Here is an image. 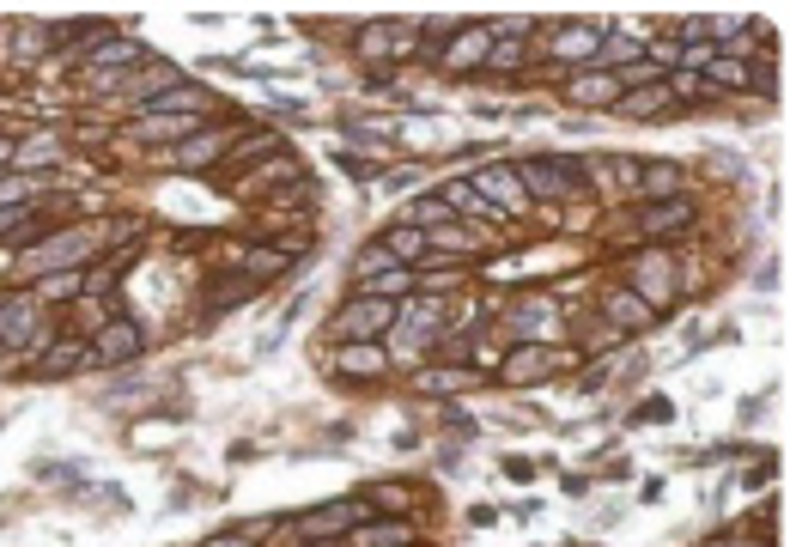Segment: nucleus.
<instances>
[{
	"label": "nucleus",
	"instance_id": "f257e3e1",
	"mask_svg": "<svg viewBox=\"0 0 790 547\" xmlns=\"http://www.w3.org/2000/svg\"><path fill=\"white\" fill-rule=\"evenodd\" d=\"M517 189L535 201H560V195H578L584 177H578V159H529L517 165Z\"/></svg>",
	"mask_w": 790,
	"mask_h": 547
},
{
	"label": "nucleus",
	"instance_id": "f03ea898",
	"mask_svg": "<svg viewBox=\"0 0 790 547\" xmlns=\"http://www.w3.org/2000/svg\"><path fill=\"white\" fill-rule=\"evenodd\" d=\"M389 323H395V304H389V298H359L347 317H341V335H347V341H377Z\"/></svg>",
	"mask_w": 790,
	"mask_h": 547
},
{
	"label": "nucleus",
	"instance_id": "7ed1b4c3",
	"mask_svg": "<svg viewBox=\"0 0 790 547\" xmlns=\"http://www.w3.org/2000/svg\"><path fill=\"white\" fill-rule=\"evenodd\" d=\"M37 335V298H0V347H25Z\"/></svg>",
	"mask_w": 790,
	"mask_h": 547
},
{
	"label": "nucleus",
	"instance_id": "20e7f679",
	"mask_svg": "<svg viewBox=\"0 0 790 547\" xmlns=\"http://www.w3.org/2000/svg\"><path fill=\"white\" fill-rule=\"evenodd\" d=\"M487 49H493V25H462L456 43H450V55H444V67L468 73V67H481V61H487Z\"/></svg>",
	"mask_w": 790,
	"mask_h": 547
},
{
	"label": "nucleus",
	"instance_id": "39448f33",
	"mask_svg": "<svg viewBox=\"0 0 790 547\" xmlns=\"http://www.w3.org/2000/svg\"><path fill=\"white\" fill-rule=\"evenodd\" d=\"M140 347H146V335H140L134 323H110V329L98 335V347H92V359H98V365H128V359H134Z\"/></svg>",
	"mask_w": 790,
	"mask_h": 547
},
{
	"label": "nucleus",
	"instance_id": "423d86ee",
	"mask_svg": "<svg viewBox=\"0 0 790 547\" xmlns=\"http://www.w3.org/2000/svg\"><path fill=\"white\" fill-rule=\"evenodd\" d=\"M92 250H98V231H67V238H49V244H43L37 262H43V268H79Z\"/></svg>",
	"mask_w": 790,
	"mask_h": 547
},
{
	"label": "nucleus",
	"instance_id": "0eeeda50",
	"mask_svg": "<svg viewBox=\"0 0 790 547\" xmlns=\"http://www.w3.org/2000/svg\"><path fill=\"white\" fill-rule=\"evenodd\" d=\"M383 371H389V353H383L377 341H347V347H341V377L371 383V377H383Z\"/></svg>",
	"mask_w": 790,
	"mask_h": 547
},
{
	"label": "nucleus",
	"instance_id": "6e6552de",
	"mask_svg": "<svg viewBox=\"0 0 790 547\" xmlns=\"http://www.w3.org/2000/svg\"><path fill=\"white\" fill-rule=\"evenodd\" d=\"M675 104V92H669V80H651V86H632V92H620V116H639V122H651V116H663Z\"/></svg>",
	"mask_w": 790,
	"mask_h": 547
},
{
	"label": "nucleus",
	"instance_id": "1a4fd4ad",
	"mask_svg": "<svg viewBox=\"0 0 790 547\" xmlns=\"http://www.w3.org/2000/svg\"><path fill=\"white\" fill-rule=\"evenodd\" d=\"M596 49H602L596 25H566L560 37H553V61H596Z\"/></svg>",
	"mask_w": 790,
	"mask_h": 547
},
{
	"label": "nucleus",
	"instance_id": "9d476101",
	"mask_svg": "<svg viewBox=\"0 0 790 547\" xmlns=\"http://www.w3.org/2000/svg\"><path fill=\"white\" fill-rule=\"evenodd\" d=\"M353 517H359L353 505H329V511H310V517H298V535H310V541H316V535H347V529H353Z\"/></svg>",
	"mask_w": 790,
	"mask_h": 547
},
{
	"label": "nucleus",
	"instance_id": "9b49d317",
	"mask_svg": "<svg viewBox=\"0 0 790 547\" xmlns=\"http://www.w3.org/2000/svg\"><path fill=\"white\" fill-rule=\"evenodd\" d=\"M681 225H693V207L675 195V201H651V213H645V231L651 238H669V231H681Z\"/></svg>",
	"mask_w": 790,
	"mask_h": 547
},
{
	"label": "nucleus",
	"instance_id": "f8f14e48",
	"mask_svg": "<svg viewBox=\"0 0 790 547\" xmlns=\"http://www.w3.org/2000/svg\"><path fill=\"white\" fill-rule=\"evenodd\" d=\"M553 365H560V359H553L547 347H517V359H505V377H511V383H535V377H547Z\"/></svg>",
	"mask_w": 790,
	"mask_h": 547
},
{
	"label": "nucleus",
	"instance_id": "ddd939ff",
	"mask_svg": "<svg viewBox=\"0 0 790 547\" xmlns=\"http://www.w3.org/2000/svg\"><path fill=\"white\" fill-rule=\"evenodd\" d=\"M408 286H414L408 268H377V274L359 280V298H408Z\"/></svg>",
	"mask_w": 790,
	"mask_h": 547
},
{
	"label": "nucleus",
	"instance_id": "4468645a",
	"mask_svg": "<svg viewBox=\"0 0 790 547\" xmlns=\"http://www.w3.org/2000/svg\"><path fill=\"white\" fill-rule=\"evenodd\" d=\"M201 104H207L201 86H171L165 98H152L146 110H152V116H201Z\"/></svg>",
	"mask_w": 790,
	"mask_h": 547
},
{
	"label": "nucleus",
	"instance_id": "2eb2a0df",
	"mask_svg": "<svg viewBox=\"0 0 790 547\" xmlns=\"http://www.w3.org/2000/svg\"><path fill=\"white\" fill-rule=\"evenodd\" d=\"M474 189H481V201L493 195V201H505V213H523V189H517V171H487L481 183H474Z\"/></svg>",
	"mask_w": 790,
	"mask_h": 547
},
{
	"label": "nucleus",
	"instance_id": "dca6fc26",
	"mask_svg": "<svg viewBox=\"0 0 790 547\" xmlns=\"http://www.w3.org/2000/svg\"><path fill=\"white\" fill-rule=\"evenodd\" d=\"M92 359V347H79V341H61L49 359H37V377H67V371H79Z\"/></svg>",
	"mask_w": 790,
	"mask_h": 547
},
{
	"label": "nucleus",
	"instance_id": "f3484780",
	"mask_svg": "<svg viewBox=\"0 0 790 547\" xmlns=\"http://www.w3.org/2000/svg\"><path fill=\"white\" fill-rule=\"evenodd\" d=\"M420 250H426V231L420 225H402V231H389V238H383V256L389 262H420Z\"/></svg>",
	"mask_w": 790,
	"mask_h": 547
},
{
	"label": "nucleus",
	"instance_id": "a211bd4d",
	"mask_svg": "<svg viewBox=\"0 0 790 547\" xmlns=\"http://www.w3.org/2000/svg\"><path fill=\"white\" fill-rule=\"evenodd\" d=\"M608 317L626 323V329H645V323H651V304H645L639 292H614V298H608Z\"/></svg>",
	"mask_w": 790,
	"mask_h": 547
},
{
	"label": "nucleus",
	"instance_id": "6ab92c4d",
	"mask_svg": "<svg viewBox=\"0 0 790 547\" xmlns=\"http://www.w3.org/2000/svg\"><path fill=\"white\" fill-rule=\"evenodd\" d=\"M572 98L578 104H620V80H614V73H590V80H572Z\"/></svg>",
	"mask_w": 790,
	"mask_h": 547
},
{
	"label": "nucleus",
	"instance_id": "aec40b11",
	"mask_svg": "<svg viewBox=\"0 0 790 547\" xmlns=\"http://www.w3.org/2000/svg\"><path fill=\"white\" fill-rule=\"evenodd\" d=\"M408 541H414L408 523H371V529L353 535V547H408Z\"/></svg>",
	"mask_w": 790,
	"mask_h": 547
},
{
	"label": "nucleus",
	"instance_id": "412c9836",
	"mask_svg": "<svg viewBox=\"0 0 790 547\" xmlns=\"http://www.w3.org/2000/svg\"><path fill=\"white\" fill-rule=\"evenodd\" d=\"M225 146H231V134H201V140L177 146V165H213V152H225Z\"/></svg>",
	"mask_w": 790,
	"mask_h": 547
},
{
	"label": "nucleus",
	"instance_id": "4be33fe9",
	"mask_svg": "<svg viewBox=\"0 0 790 547\" xmlns=\"http://www.w3.org/2000/svg\"><path fill=\"white\" fill-rule=\"evenodd\" d=\"M639 189H645V195H657V201H675V189H681V171H675V165H651V171L639 177Z\"/></svg>",
	"mask_w": 790,
	"mask_h": 547
},
{
	"label": "nucleus",
	"instance_id": "5701e85b",
	"mask_svg": "<svg viewBox=\"0 0 790 547\" xmlns=\"http://www.w3.org/2000/svg\"><path fill=\"white\" fill-rule=\"evenodd\" d=\"M632 61H639V43H632V37H608L602 49H596V67L608 73V67H632Z\"/></svg>",
	"mask_w": 790,
	"mask_h": 547
},
{
	"label": "nucleus",
	"instance_id": "b1692460",
	"mask_svg": "<svg viewBox=\"0 0 790 547\" xmlns=\"http://www.w3.org/2000/svg\"><path fill=\"white\" fill-rule=\"evenodd\" d=\"M705 73H711V86H748V67H742V61H730L724 49H718V61H711Z\"/></svg>",
	"mask_w": 790,
	"mask_h": 547
},
{
	"label": "nucleus",
	"instance_id": "393cba45",
	"mask_svg": "<svg viewBox=\"0 0 790 547\" xmlns=\"http://www.w3.org/2000/svg\"><path fill=\"white\" fill-rule=\"evenodd\" d=\"M444 207L450 213H481V189H474V183H450L444 189Z\"/></svg>",
	"mask_w": 790,
	"mask_h": 547
},
{
	"label": "nucleus",
	"instance_id": "a878e982",
	"mask_svg": "<svg viewBox=\"0 0 790 547\" xmlns=\"http://www.w3.org/2000/svg\"><path fill=\"white\" fill-rule=\"evenodd\" d=\"M517 61H523V43H517V37H499V43L487 49V67H499V73H511Z\"/></svg>",
	"mask_w": 790,
	"mask_h": 547
},
{
	"label": "nucleus",
	"instance_id": "bb28decb",
	"mask_svg": "<svg viewBox=\"0 0 790 547\" xmlns=\"http://www.w3.org/2000/svg\"><path fill=\"white\" fill-rule=\"evenodd\" d=\"M274 146H280L274 134H250V140H237V146H231V159H237V165H256V152H274Z\"/></svg>",
	"mask_w": 790,
	"mask_h": 547
},
{
	"label": "nucleus",
	"instance_id": "cd10ccee",
	"mask_svg": "<svg viewBox=\"0 0 790 547\" xmlns=\"http://www.w3.org/2000/svg\"><path fill=\"white\" fill-rule=\"evenodd\" d=\"M711 61H718V43H687V49H681V67H687V73H705Z\"/></svg>",
	"mask_w": 790,
	"mask_h": 547
},
{
	"label": "nucleus",
	"instance_id": "c85d7f7f",
	"mask_svg": "<svg viewBox=\"0 0 790 547\" xmlns=\"http://www.w3.org/2000/svg\"><path fill=\"white\" fill-rule=\"evenodd\" d=\"M128 61H140V49H134V43H110V49L98 55V67H104V73H116V67H128Z\"/></svg>",
	"mask_w": 790,
	"mask_h": 547
},
{
	"label": "nucleus",
	"instance_id": "c756f323",
	"mask_svg": "<svg viewBox=\"0 0 790 547\" xmlns=\"http://www.w3.org/2000/svg\"><path fill=\"white\" fill-rule=\"evenodd\" d=\"M244 262H250V274H256V280H268V274H280V262H286V256H280V250H256V256H244Z\"/></svg>",
	"mask_w": 790,
	"mask_h": 547
},
{
	"label": "nucleus",
	"instance_id": "7c9ffc66",
	"mask_svg": "<svg viewBox=\"0 0 790 547\" xmlns=\"http://www.w3.org/2000/svg\"><path fill=\"white\" fill-rule=\"evenodd\" d=\"M468 371H420V389H462Z\"/></svg>",
	"mask_w": 790,
	"mask_h": 547
},
{
	"label": "nucleus",
	"instance_id": "2f4dec72",
	"mask_svg": "<svg viewBox=\"0 0 790 547\" xmlns=\"http://www.w3.org/2000/svg\"><path fill=\"white\" fill-rule=\"evenodd\" d=\"M19 225H31V213H25V207H13V201H0V238H13Z\"/></svg>",
	"mask_w": 790,
	"mask_h": 547
},
{
	"label": "nucleus",
	"instance_id": "473e14b6",
	"mask_svg": "<svg viewBox=\"0 0 790 547\" xmlns=\"http://www.w3.org/2000/svg\"><path fill=\"white\" fill-rule=\"evenodd\" d=\"M86 280H73V274H55V280H43V292L37 298H67V292H79Z\"/></svg>",
	"mask_w": 790,
	"mask_h": 547
},
{
	"label": "nucleus",
	"instance_id": "72a5a7b5",
	"mask_svg": "<svg viewBox=\"0 0 790 547\" xmlns=\"http://www.w3.org/2000/svg\"><path fill=\"white\" fill-rule=\"evenodd\" d=\"M43 159H55V146H49V140H31V146H25V159H19V165H43Z\"/></svg>",
	"mask_w": 790,
	"mask_h": 547
},
{
	"label": "nucleus",
	"instance_id": "f704fd0d",
	"mask_svg": "<svg viewBox=\"0 0 790 547\" xmlns=\"http://www.w3.org/2000/svg\"><path fill=\"white\" fill-rule=\"evenodd\" d=\"M371 499H377V505H383V511H402V505H408V499H402V487H377V493H371Z\"/></svg>",
	"mask_w": 790,
	"mask_h": 547
},
{
	"label": "nucleus",
	"instance_id": "c9c22d12",
	"mask_svg": "<svg viewBox=\"0 0 790 547\" xmlns=\"http://www.w3.org/2000/svg\"><path fill=\"white\" fill-rule=\"evenodd\" d=\"M207 547H250V541H244V535H213Z\"/></svg>",
	"mask_w": 790,
	"mask_h": 547
},
{
	"label": "nucleus",
	"instance_id": "e433bc0d",
	"mask_svg": "<svg viewBox=\"0 0 790 547\" xmlns=\"http://www.w3.org/2000/svg\"><path fill=\"white\" fill-rule=\"evenodd\" d=\"M718 547H766V541H718Z\"/></svg>",
	"mask_w": 790,
	"mask_h": 547
}]
</instances>
